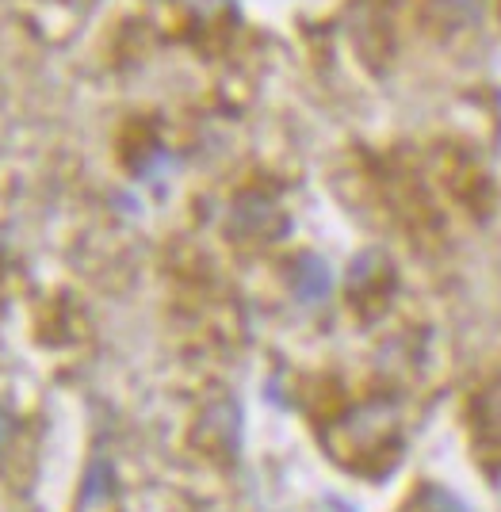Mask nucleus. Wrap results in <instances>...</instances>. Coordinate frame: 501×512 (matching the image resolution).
<instances>
[{
	"instance_id": "1",
	"label": "nucleus",
	"mask_w": 501,
	"mask_h": 512,
	"mask_svg": "<svg viewBox=\"0 0 501 512\" xmlns=\"http://www.w3.org/2000/svg\"><path fill=\"white\" fill-rule=\"evenodd\" d=\"M394 425H398V413H394L391 402L375 398L368 406L352 409L349 417L337 425V436L349 440V448H341L337 455L341 459H356V455H375L387 440L394 436Z\"/></svg>"
},
{
	"instance_id": "2",
	"label": "nucleus",
	"mask_w": 501,
	"mask_h": 512,
	"mask_svg": "<svg viewBox=\"0 0 501 512\" xmlns=\"http://www.w3.org/2000/svg\"><path fill=\"white\" fill-rule=\"evenodd\" d=\"M291 291L303 306H322L333 295V272L322 256L303 253L291 268Z\"/></svg>"
},
{
	"instance_id": "3",
	"label": "nucleus",
	"mask_w": 501,
	"mask_h": 512,
	"mask_svg": "<svg viewBox=\"0 0 501 512\" xmlns=\"http://www.w3.org/2000/svg\"><path fill=\"white\" fill-rule=\"evenodd\" d=\"M234 230L249 237H276L284 230V218H280V211L268 199L245 195L238 207H234Z\"/></svg>"
},
{
	"instance_id": "4",
	"label": "nucleus",
	"mask_w": 501,
	"mask_h": 512,
	"mask_svg": "<svg viewBox=\"0 0 501 512\" xmlns=\"http://www.w3.org/2000/svg\"><path fill=\"white\" fill-rule=\"evenodd\" d=\"M211 436H218V451L238 448V440H241V409L234 406V402H218V406L207 409L199 440H203V444H211Z\"/></svg>"
},
{
	"instance_id": "5",
	"label": "nucleus",
	"mask_w": 501,
	"mask_h": 512,
	"mask_svg": "<svg viewBox=\"0 0 501 512\" xmlns=\"http://www.w3.org/2000/svg\"><path fill=\"white\" fill-rule=\"evenodd\" d=\"M391 283V264L379 249H368L364 256H356L349 272V291L352 295H368L375 287H387Z\"/></svg>"
},
{
	"instance_id": "6",
	"label": "nucleus",
	"mask_w": 501,
	"mask_h": 512,
	"mask_svg": "<svg viewBox=\"0 0 501 512\" xmlns=\"http://www.w3.org/2000/svg\"><path fill=\"white\" fill-rule=\"evenodd\" d=\"M108 493H111V467L104 459H96L85 474V497H81V501H85V505H96V501H108Z\"/></svg>"
},
{
	"instance_id": "7",
	"label": "nucleus",
	"mask_w": 501,
	"mask_h": 512,
	"mask_svg": "<svg viewBox=\"0 0 501 512\" xmlns=\"http://www.w3.org/2000/svg\"><path fill=\"white\" fill-rule=\"evenodd\" d=\"M482 417H486V428L501 440V386H494L486 394V406H482Z\"/></svg>"
},
{
	"instance_id": "8",
	"label": "nucleus",
	"mask_w": 501,
	"mask_h": 512,
	"mask_svg": "<svg viewBox=\"0 0 501 512\" xmlns=\"http://www.w3.org/2000/svg\"><path fill=\"white\" fill-rule=\"evenodd\" d=\"M425 509H429V512H467L456 501V497H448L444 490H429V493H425Z\"/></svg>"
},
{
	"instance_id": "9",
	"label": "nucleus",
	"mask_w": 501,
	"mask_h": 512,
	"mask_svg": "<svg viewBox=\"0 0 501 512\" xmlns=\"http://www.w3.org/2000/svg\"><path fill=\"white\" fill-rule=\"evenodd\" d=\"M184 4H188V8H196L199 16H215V12H222L230 0H184Z\"/></svg>"
},
{
	"instance_id": "10",
	"label": "nucleus",
	"mask_w": 501,
	"mask_h": 512,
	"mask_svg": "<svg viewBox=\"0 0 501 512\" xmlns=\"http://www.w3.org/2000/svg\"><path fill=\"white\" fill-rule=\"evenodd\" d=\"M12 417H8V413H4V409H0V448H4V444H8V440H12Z\"/></svg>"
}]
</instances>
